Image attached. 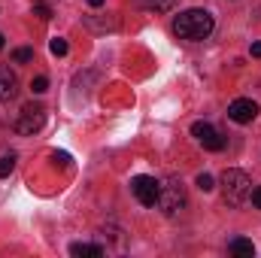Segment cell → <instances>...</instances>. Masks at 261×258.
<instances>
[{
    "mask_svg": "<svg viewBox=\"0 0 261 258\" xmlns=\"http://www.w3.org/2000/svg\"><path fill=\"white\" fill-rule=\"evenodd\" d=\"M158 189H161V183L155 176H134L130 179V192L143 207H155L158 203Z\"/></svg>",
    "mask_w": 261,
    "mask_h": 258,
    "instance_id": "obj_5",
    "label": "cell"
},
{
    "mask_svg": "<svg viewBox=\"0 0 261 258\" xmlns=\"http://www.w3.org/2000/svg\"><path fill=\"white\" fill-rule=\"evenodd\" d=\"M46 88H49V79H46V76H37V79H31V91H34V94H43Z\"/></svg>",
    "mask_w": 261,
    "mask_h": 258,
    "instance_id": "obj_15",
    "label": "cell"
},
{
    "mask_svg": "<svg viewBox=\"0 0 261 258\" xmlns=\"http://www.w3.org/2000/svg\"><path fill=\"white\" fill-rule=\"evenodd\" d=\"M49 49H52V55H58V58H61V55H67V49H70V46H67V40L55 37V40L49 43Z\"/></svg>",
    "mask_w": 261,
    "mask_h": 258,
    "instance_id": "obj_14",
    "label": "cell"
},
{
    "mask_svg": "<svg viewBox=\"0 0 261 258\" xmlns=\"http://www.w3.org/2000/svg\"><path fill=\"white\" fill-rule=\"evenodd\" d=\"M231 255L237 258H252L255 255V246H252V240H243V237H237V240H231Z\"/></svg>",
    "mask_w": 261,
    "mask_h": 258,
    "instance_id": "obj_10",
    "label": "cell"
},
{
    "mask_svg": "<svg viewBox=\"0 0 261 258\" xmlns=\"http://www.w3.org/2000/svg\"><path fill=\"white\" fill-rule=\"evenodd\" d=\"M88 6H94V9H97V6H103V0H88Z\"/></svg>",
    "mask_w": 261,
    "mask_h": 258,
    "instance_id": "obj_20",
    "label": "cell"
},
{
    "mask_svg": "<svg viewBox=\"0 0 261 258\" xmlns=\"http://www.w3.org/2000/svg\"><path fill=\"white\" fill-rule=\"evenodd\" d=\"M34 12H37L40 18H52V9H49L46 3H34Z\"/></svg>",
    "mask_w": 261,
    "mask_h": 258,
    "instance_id": "obj_17",
    "label": "cell"
},
{
    "mask_svg": "<svg viewBox=\"0 0 261 258\" xmlns=\"http://www.w3.org/2000/svg\"><path fill=\"white\" fill-rule=\"evenodd\" d=\"M192 137H195L203 149H210V152H222L225 149V137L213 128L210 122H195L192 125Z\"/></svg>",
    "mask_w": 261,
    "mask_h": 258,
    "instance_id": "obj_6",
    "label": "cell"
},
{
    "mask_svg": "<svg viewBox=\"0 0 261 258\" xmlns=\"http://www.w3.org/2000/svg\"><path fill=\"white\" fill-rule=\"evenodd\" d=\"M12 61H15V64H28V61H34V49H15V52H12Z\"/></svg>",
    "mask_w": 261,
    "mask_h": 258,
    "instance_id": "obj_13",
    "label": "cell"
},
{
    "mask_svg": "<svg viewBox=\"0 0 261 258\" xmlns=\"http://www.w3.org/2000/svg\"><path fill=\"white\" fill-rule=\"evenodd\" d=\"M15 170V155L9 152V155H0V176H9Z\"/></svg>",
    "mask_w": 261,
    "mask_h": 258,
    "instance_id": "obj_12",
    "label": "cell"
},
{
    "mask_svg": "<svg viewBox=\"0 0 261 258\" xmlns=\"http://www.w3.org/2000/svg\"><path fill=\"white\" fill-rule=\"evenodd\" d=\"M249 197H252V203L261 210V186H258V189H252V194H249Z\"/></svg>",
    "mask_w": 261,
    "mask_h": 258,
    "instance_id": "obj_18",
    "label": "cell"
},
{
    "mask_svg": "<svg viewBox=\"0 0 261 258\" xmlns=\"http://www.w3.org/2000/svg\"><path fill=\"white\" fill-rule=\"evenodd\" d=\"M222 194L228 207H243L252 194V179L243 170H225L222 173Z\"/></svg>",
    "mask_w": 261,
    "mask_h": 258,
    "instance_id": "obj_2",
    "label": "cell"
},
{
    "mask_svg": "<svg viewBox=\"0 0 261 258\" xmlns=\"http://www.w3.org/2000/svg\"><path fill=\"white\" fill-rule=\"evenodd\" d=\"M0 49H3V34H0Z\"/></svg>",
    "mask_w": 261,
    "mask_h": 258,
    "instance_id": "obj_21",
    "label": "cell"
},
{
    "mask_svg": "<svg viewBox=\"0 0 261 258\" xmlns=\"http://www.w3.org/2000/svg\"><path fill=\"white\" fill-rule=\"evenodd\" d=\"M158 207H161L164 216L182 213V207H186V186H182L179 176H167L161 183V189H158Z\"/></svg>",
    "mask_w": 261,
    "mask_h": 258,
    "instance_id": "obj_3",
    "label": "cell"
},
{
    "mask_svg": "<svg viewBox=\"0 0 261 258\" xmlns=\"http://www.w3.org/2000/svg\"><path fill=\"white\" fill-rule=\"evenodd\" d=\"M213 28H216V21H213V15L206 9H186V12H179L173 18V34L179 40H192V43L206 40L213 34Z\"/></svg>",
    "mask_w": 261,
    "mask_h": 258,
    "instance_id": "obj_1",
    "label": "cell"
},
{
    "mask_svg": "<svg viewBox=\"0 0 261 258\" xmlns=\"http://www.w3.org/2000/svg\"><path fill=\"white\" fill-rule=\"evenodd\" d=\"M197 189H200V192H213V189H216L213 176H210V173H200V176H197Z\"/></svg>",
    "mask_w": 261,
    "mask_h": 258,
    "instance_id": "obj_16",
    "label": "cell"
},
{
    "mask_svg": "<svg viewBox=\"0 0 261 258\" xmlns=\"http://www.w3.org/2000/svg\"><path fill=\"white\" fill-rule=\"evenodd\" d=\"M70 252L76 258H100L103 255V246H97V243H73Z\"/></svg>",
    "mask_w": 261,
    "mask_h": 258,
    "instance_id": "obj_9",
    "label": "cell"
},
{
    "mask_svg": "<svg viewBox=\"0 0 261 258\" xmlns=\"http://www.w3.org/2000/svg\"><path fill=\"white\" fill-rule=\"evenodd\" d=\"M255 116H258V104H255L252 97H237V100L228 107V119L237 122V125H249Z\"/></svg>",
    "mask_w": 261,
    "mask_h": 258,
    "instance_id": "obj_7",
    "label": "cell"
},
{
    "mask_svg": "<svg viewBox=\"0 0 261 258\" xmlns=\"http://www.w3.org/2000/svg\"><path fill=\"white\" fill-rule=\"evenodd\" d=\"M43 125H46V110L40 104H24L18 119H15V131L18 134H37Z\"/></svg>",
    "mask_w": 261,
    "mask_h": 258,
    "instance_id": "obj_4",
    "label": "cell"
},
{
    "mask_svg": "<svg viewBox=\"0 0 261 258\" xmlns=\"http://www.w3.org/2000/svg\"><path fill=\"white\" fill-rule=\"evenodd\" d=\"M15 91H18V79H15V73H12L9 67L0 64V104L12 100V97H15Z\"/></svg>",
    "mask_w": 261,
    "mask_h": 258,
    "instance_id": "obj_8",
    "label": "cell"
},
{
    "mask_svg": "<svg viewBox=\"0 0 261 258\" xmlns=\"http://www.w3.org/2000/svg\"><path fill=\"white\" fill-rule=\"evenodd\" d=\"M249 52H252V58H261V43H252V49H249Z\"/></svg>",
    "mask_w": 261,
    "mask_h": 258,
    "instance_id": "obj_19",
    "label": "cell"
},
{
    "mask_svg": "<svg viewBox=\"0 0 261 258\" xmlns=\"http://www.w3.org/2000/svg\"><path fill=\"white\" fill-rule=\"evenodd\" d=\"M146 9H152V12H167L170 6H173V0H140Z\"/></svg>",
    "mask_w": 261,
    "mask_h": 258,
    "instance_id": "obj_11",
    "label": "cell"
}]
</instances>
